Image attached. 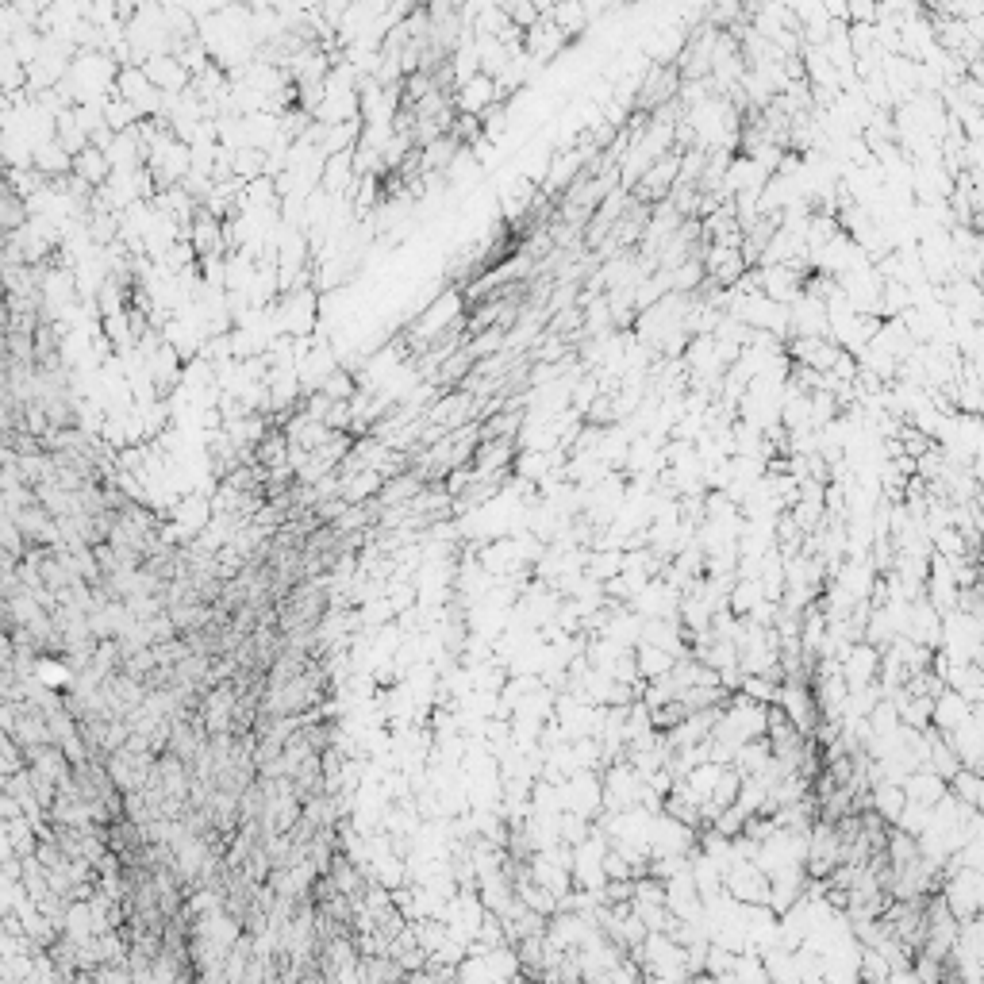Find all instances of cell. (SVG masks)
<instances>
[{
	"mask_svg": "<svg viewBox=\"0 0 984 984\" xmlns=\"http://www.w3.org/2000/svg\"><path fill=\"white\" fill-rule=\"evenodd\" d=\"M385 492V477L377 473V469H366V473H354V477H346L343 481V500L346 504H369L373 496H381Z\"/></svg>",
	"mask_w": 984,
	"mask_h": 984,
	"instance_id": "cell-4",
	"label": "cell"
},
{
	"mask_svg": "<svg viewBox=\"0 0 984 984\" xmlns=\"http://www.w3.org/2000/svg\"><path fill=\"white\" fill-rule=\"evenodd\" d=\"M531 204H535V185H531V181H512V185H504V189H500V208H504V220L516 223L523 212H531Z\"/></svg>",
	"mask_w": 984,
	"mask_h": 984,
	"instance_id": "cell-5",
	"label": "cell"
},
{
	"mask_svg": "<svg viewBox=\"0 0 984 984\" xmlns=\"http://www.w3.org/2000/svg\"><path fill=\"white\" fill-rule=\"evenodd\" d=\"M147 77L154 81V89L162 93V97H185L189 89H193V74L181 66V58H173V54H158V58H150L147 66Z\"/></svg>",
	"mask_w": 984,
	"mask_h": 984,
	"instance_id": "cell-1",
	"label": "cell"
},
{
	"mask_svg": "<svg viewBox=\"0 0 984 984\" xmlns=\"http://www.w3.org/2000/svg\"><path fill=\"white\" fill-rule=\"evenodd\" d=\"M500 100H504L500 85H496L492 77L477 74L473 81L458 85V93H454V108H458V116H485L492 104H500Z\"/></svg>",
	"mask_w": 984,
	"mask_h": 984,
	"instance_id": "cell-2",
	"label": "cell"
},
{
	"mask_svg": "<svg viewBox=\"0 0 984 984\" xmlns=\"http://www.w3.org/2000/svg\"><path fill=\"white\" fill-rule=\"evenodd\" d=\"M112 162H108V154L104 150H97V147H89V150H81L74 158V177L77 181H85L89 189H104L108 181H112Z\"/></svg>",
	"mask_w": 984,
	"mask_h": 984,
	"instance_id": "cell-3",
	"label": "cell"
}]
</instances>
